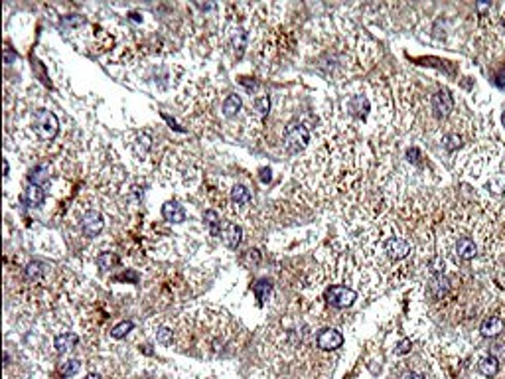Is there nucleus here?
Wrapping results in <instances>:
<instances>
[{"label":"nucleus","mask_w":505,"mask_h":379,"mask_svg":"<svg viewBox=\"0 0 505 379\" xmlns=\"http://www.w3.org/2000/svg\"><path fill=\"white\" fill-rule=\"evenodd\" d=\"M282 141H284V148L294 154V152L304 150L306 144L310 142V131L304 124H300V122H292V124L286 127Z\"/></svg>","instance_id":"obj_1"},{"label":"nucleus","mask_w":505,"mask_h":379,"mask_svg":"<svg viewBox=\"0 0 505 379\" xmlns=\"http://www.w3.org/2000/svg\"><path fill=\"white\" fill-rule=\"evenodd\" d=\"M34 129H36V133L40 135V139L49 141V139H53V137L57 135V131H59V120H57V117H55L51 111L40 109V111L36 113V117H34Z\"/></svg>","instance_id":"obj_2"},{"label":"nucleus","mask_w":505,"mask_h":379,"mask_svg":"<svg viewBox=\"0 0 505 379\" xmlns=\"http://www.w3.org/2000/svg\"><path fill=\"white\" fill-rule=\"evenodd\" d=\"M324 298H326V302H328L330 306H334V308H349L353 302H355L357 292H355L353 288H349V286L336 284V286H330V288L326 290Z\"/></svg>","instance_id":"obj_3"},{"label":"nucleus","mask_w":505,"mask_h":379,"mask_svg":"<svg viewBox=\"0 0 505 379\" xmlns=\"http://www.w3.org/2000/svg\"><path fill=\"white\" fill-rule=\"evenodd\" d=\"M385 253L391 261H401L413 253V245L403 237H389L385 241Z\"/></svg>","instance_id":"obj_4"},{"label":"nucleus","mask_w":505,"mask_h":379,"mask_svg":"<svg viewBox=\"0 0 505 379\" xmlns=\"http://www.w3.org/2000/svg\"><path fill=\"white\" fill-rule=\"evenodd\" d=\"M316 344H318V348L324 350V352H332V350L342 348L344 336H342V332H338L336 328H326V330H322L320 334H318Z\"/></svg>","instance_id":"obj_5"},{"label":"nucleus","mask_w":505,"mask_h":379,"mask_svg":"<svg viewBox=\"0 0 505 379\" xmlns=\"http://www.w3.org/2000/svg\"><path fill=\"white\" fill-rule=\"evenodd\" d=\"M432 109L436 113V117L444 118L448 117L454 109V99L448 91H438L434 97H432Z\"/></svg>","instance_id":"obj_6"},{"label":"nucleus","mask_w":505,"mask_h":379,"mask_svg":"<svg viewBox=\"0 0 505 379\" xmlns=\"http://www.w3.org/2000/svg\"><path fill=\"white\" fill-rule=\"evenodd\" d=\"M103 217H101V213L91 210V212H87L83 215V231H85V235L89 237H95L99 235L101 231H103Z\"/></svg>","instance_id":"obj_7"},{"label":"nucleus","mask_w":505,"mask_h":379,"mask_svg":"<svg viewBox=\"0 0 505 379\" xmlns=\"http://www.w3.org/2000/svg\"><path fill=\"white\" fill-rule=\"evenodd\" d=\"M480 332H482L483 338H497L503 332V320L499 316H487L482 322Z\"/></svg>","instance_id":"obj_8"},{"label":"nucleus","mask_w":505,"mask_h":379,"mask_svg":"<svg viewBox=\"0 0 505 379\" xmlns=\"http://www.w3.org/2000/svg\"><path fill=\"white\" fill-rule=\"evenodd\" d=\"M77 344H79V336L73 334V332H64V334H59V336L55 338V342H53L57 354H68L69 350L75 348Z\"/></svg>","instance_id":"obj_9"},{"label":"nucleus","mask_w":505,"mask_h":379,"mask_svg":"<svg viewBox=\"0 0 505 379\" xmlns=\"http://www.w3.org/2000/svg\"><path fill=\"white\" fill-rule=\"evenodd\" d=\"M162 215H164V219H166V221H170V223H182V221L185 219L184 208H182L180 204H176V202H168V204H164V208H162Z\"/></svg>","instance_id":"obj_10"},{"label":"nucleus","mask_w":505,"mask_h":379,"mask_svg":"<svg viewBox=\"0 0 505 379\" xmlns=\"http://www.w3.org/2000/svg\"><path fill=\"white\" fill-rule=\"evenodd\" d=\"M221 237H223V243H225L227 247L235 249V247L241 243L243 231H241V227H239L237 223H227V225L223 227V231H221Z\"/></svg>","instance_id":"obj_11"},{"label":"nucleus","mask_w":505,"mask_h":379,"mask_svg":"<svg viewBox=\"0 0 505 379\" xmlns=\"http://www.w3.org/2000/svg\"><path fill=\"white\" fill-rule=\"evenodd\" d=\"M456 253H458L460 259L470 261V259H474V257L478 255V247H476V243H474L472 239L462 237L458 243H456Z\"/></svg>","instance_id":"obj_12"},{"label":"nucleus","mask_w":505,"mask_h":379,"mask_svg":"<svg viewBox=\"0 0 505 379\" xmlns=\"http://www.w3.org/2000/svg\"><path fill=\"white\" fill-rule=\"evenodd\" d=\"M478 371L482 373L483 377H495L497 371H499V359L493 357V355L482 357L480 363H478Z\"/></svg>","instance_id":"obj_13"},{"label":"nucleus","mask_w":505,"mask_h":379,"mask_svg":"<svg viewBox=\"0 0 505 379\" xmlns=\"http://www.w3.org/2000/svg\"><path fill=\"white\" fill-rule=\"evenodd\" d=\"M24 198H26V202H28L30 206H42L44 200H46V192L42 190V186H38V184H30V186L26 188Z\"/></svg>","instance_id":"obj_14"},{"label":"nucleus","mask_w":505,"mask_h":379,"mask_svg":"<svg viewBox=\"0 0 505 379\" xmlns=\"http://www.w3.org/2000/svg\"><path fill=\"white\" fill-rule=\"evenodd\" d=\"M347 107H349V111L353 113V115H357V117H363L365 113H367V107H369V103H367V99L363 97V95H355L349 103H347Z\"/></svg>","instance_id":"obj_15"},{"label":"nucleus","mask_w":505,"mask_h":379,"mask_svg":"<svg viewBox=\"0 0 505 379\" xmlns=\"http://www.w3.org/2000/svg\"><path fill=\"white\" fill-rule=\"evenodd\" d=\"M231 200L235 206H249L251 204V194L245 186H235L231 190Z\"/></svg>","instance_id":"obj_16"},{"label":"nucleus","mask_w":505,"mask_h":379,"mask_svg":"<svg viewBox=\"0 0 505 379\" xmlns=\"http://www.w3.org/2000/svg\"><path fill=\"white\" fill-rule=\"evenodd\" d=\"M271 290H273V284H271V281H267V279H261L259 283L252 286V292H255V296H257L259 304H263V302L269 298Z\"/></svg>","instance_id":"obj_17"},{"label":"nucleus","mask_w":505,"mask_h":379,"mask_svg":"<svg viewBox=\"0 0 505 379\" xmlns=\"http://www.w3.org/2000/svg\"><path fill=\"white\" fill-rule=\"evenodd\" d=\"M44 275H46V265L40 263V261H32V263L26 267V277L32 279V281H40Z\"/></svg>","instance_id":"obj_18"},{"label":"nucleus","mask_w":505,"mask_h":379,"mask_svg":"<svg viewBox=\"0 0 505 379\" xmlns=\"http://www.w3.org/2000/svg\"><path fill=\"white\" fill-rule=\"evenodd\" d=\"M241 97L239 95H229L225 101H223V115L225 117H233L239 109H241Z\"/></svg>","instance_id":"obj_19"},{"label":"nucleus","mask_w":505,"mask_h":379,"mask_svg":"<svg viewBox=\"0 0 505 379\" xmlns=\"http://www.w3.org/2000/svg\"><path fill=\"white\" fill-rule=\"evenodd\" d=\"M204 219H206V223L209 225V231H211L213 235H221V221H219L217 212L207 210V212L204 213Z\"/></svg>","instance_id":"obj_20"},{"label":"nucleus","mask_w":505,"mask_h":379,"mask_svg":"<svg viewBox=\"0 0 505 379\" xmlns=\"http://www.w3.org/2000/svg\"><path fill=\"white\" fill-rule=\"evenodd\" d=\"M448 288H450V284H448V279L446 277H442V275H438L436 279L430 283V290H432V294L440 298V296H444L446 292H448Z\"/></svg>","instance_id":"obj_21"},{"label":"nucleus","mask_w":505,"mask_h":379,"mask_svg":"<svg viewBox=\"0 0 505 379\" xmlns=\"http://www.w3.org/2000/svg\"><path fill=\"white\" fill-rule=\"evenodd\" d=\"M245 42H247V34H245V30L237 28V30L233 32V38H231V44H233V47L237 49V55H241V53H243V49H245Z\"/></svg>","instance_id":"obj_22"},{"label":"nucleus","mask_w":505,"mask_h":379,"mask_svg":"<svg viewBox=\"0 0 505 379\" xmlns=\"http://www.w3.org/2000/svg\"><path fill=\"white\" fill-rule=\"evenodd\" d=\"M252 105H255V111H257V115H259V117H265V115L269 113V109H271V101H269V97H267V95L257 97Z\"/></svg>","instance_id":"obj_23"},{"label":"nucleus","mask_w":505,"mask_h":379,"mask_svg":"<svg viewBox=\"0 0 505 379\" xmlns=\"http://www.w3.org/2000/svg\"><path fill=\"white\" fill-rule=\"evenodd\" d=\"M116 255L115 253H101L99 257H97V265L101 267V269H111V267H115L116 265Z\"/></svg>","instance_id":"obj_24"},{"label":"nucleus","mask_w":505,"mask_h":379,"mask_svg":"<svg viewBox=\"0 0 505 379\" xmlns=\"http://www.w3.org/2000/svg\"><path fill=\"white\" fill-rule=\"evenodd\" d=\"M46 178H47L46 166H36V168L30 170V182H32V184H38V186H40V182H44Z\"/></svg>","instance_id":"obj_25"},{"label":"nucleus","mask_w":505,"mask_h":379,"mask_svg":"<svg viewBox=\"0 0 505 379\" xmlns=\"http://www.w3.org/2000/svg\"><path fill=\"white\" fill-rule=\"evenodd\" d=\"M442 146H444L448 152L456 150V148L460 146V137L458 135H446V137L442 139Z\"/></svg>","instance_id":"obj_26"},{"label":"nucleus","mask_w":505,"mask_h":379,"mask_svg":"<svg viewBox=\"0 0 505 379\" xmlns=\"http://www.w3.org/2000/svg\"><path fill=\"white\" fill-rule=\"evenodd\" d=\"M131 330H133V322H120L118 326L113 328L111 336H113V338H124Z\"/></svg>","instance_id":"obj_27"},{"label":"nucleus","mask_w":505,"mask_h":379,"mask_svg":"<svg viewBox=\"0 0 505 379\" xmlns=\"http://www.w3.org/2000/svg\"><path fill=\"white\" fill-rule=\"evenodd\" d=\"M77 371H79V361H77V359H69L68 363H64V367H61V373H64L66 377L75 375Z\"/></svg>","instance_id":"obj_28"},{"label":"nucleus","mask_w":505,"mask_h":379,"mask_svg":"<svg viewBox=\"0 0 505 379\" xmlns=\"http://www.w3.org/2000/svg\"><path fill=\"white\" fill-rule=\"evenodd\" d=\"M259 261H261V255H259V251H257V249H249V251L245 253V257H243V263H245L247 267L259 265Z\"/></svg>","instance_id":"obj_29"},{"label":"nucleus","mask_w":505,"mask_h":379,"mask_svg":"<svg viewBox=\"0 0 505 379\" xmlns=\"http://www.w3.org/2000/svg\"><path fill=\"white\" fill-rule=\"evenodd\" d=\"M156 340L164 344V346H168L170 342H172V332L168 330V328H160V330L156 332Z\"/></svg>","instance_id":"obj_30"},{"label":"nucleus","mask_w":505,"mask_h":379,"mask_svg":"<svg viewBox=\"0 0 505 379\" xmlns=\"http://www.w3.org/2000/svg\"><path fill=\"white\" fill-rule=\"evenodd\" d=\"M409 350H411V340H401L395 352H397V354H399V355H403V354H407Z\"/></svg>","instance_id":"obj_31"},{"label":"nucleus","mask_w":505,"mask_h":379,"mask_svg":"<svg viewBox=\"0 0 505 379\" xmlns=\"http://www.w3.org/2000/svg\"><path fill=\"white\" fill-rule=\"evenodd\" d=\"M491 355H493V357H497V355L505 357V344H495V346L491 348Z\"/></svg>","instance_id":"obj_32"},{"label":"nucleus","mask_w":505,"mask_h":379,"mask_svg":"<svg viewBox=\"0 0 505 379\" xmlns=\"http://www.w3.org/2000/svg\"><path fill=\"white\" fill-rule=\"evenodd\" d=\"M407 156H409V160H413V162H418V156H420V152H418V148H411V150L407 152Z\"/></svg>","instance_id":"obj_33"},{"label":"nucleus","mask_w":505,"mask_h":379,"mask_svg":"<svg viewBox=\"0 0 505 379\" xmlns=\"http://www.w3.org/2000/svg\"><path fill=\"white\" fill-rule=\"evenodd\" d=\"M495 79H497V85H499V87H505V68L495 75Z\"/></svg>","instance_id":"obj_34"},{"label":"nucleus","mask_w":505,"mask_h":379,"mask_svg":"<svg viewBox=\"0 0 505 379\" xmlns=\"http://www.w3.org/2000/svg\"><path fill=\"white\" fill-rule=\"evenodd\" d=\"M261 174H263V176H261V178H263V182H269V180H271V170H267V168H265V170H261Z\"/></svg>","instance_id":"obj_35"},{"label":"nucleus","mask_w":505,"mask_h":379,"mask_svg":"<svg viewBox=\"0 0 505 379\" xmlns=\"http://www.w3.org/2000/svg\"><path fill=\"white\" fill-rule=\"evenodd\" d=\"M403 379H424L422 375H418V373H413V371H409V373H405Z\"/></svg>","instance_id":"obj_36"},{"label":"nucleus","mask_w":505,"mask_h":379,"mask_svg":"<svg viewBox=\"0 0 505 379\" xmlns=\"http://www.w3.org/2000/svg\"><path fill=\"white\" fill-rule=\"evenodd\" d=\"M8 172H10V166H8V160H4V176H8Z\"/></svg>","instance_id":"obj_37"},{"label":"nucleus","mask_w":505,"mask_h":379,"mask_svg":"<svg viewBox=\"0 0 505 379\" xmlns=\"http://www.w3.org/2000/svg\"><path fill=\"white\" fill-rule=\"evenodd\" d=\"M87 379H99V375H89Z\"/></svg>","instance_id":"obj_38"},{"label":"nucleus","mask_w":505,"mask_h":379,"mask_svg":"<svg viewBox=\"0 0 505 379\" xmlns=\"http://www.w3.org/2000/svg\"><path fill=\"white\" fill-rule=\"evenodd\" d=\"M503 127H505V113H503Z\"/></svg>","instance_id":"obj_39"}]
</instances>
